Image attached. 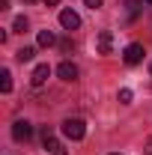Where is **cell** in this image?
I'll return each mask as SVG.
<instances>
[{
	"label": "cell",
	"mask_w": 152,
	"mask_h": 155,
	"mask_svg": "<svg viewBox=\"0 0 152 155\" xmlns=\"http://www.w3.org/2000/svg\"><path fill=\"white\" fill-rule=\"evenodd\" d=\"M125 6H128V21H134L140 12V0H125Z\"/></svg>",
	"instance_id": "obj_12"
},
{
	"label": "cell",
	"mask_w": 152,
	"mask_h": 155,
	"mask_svg": "<svg viewBox=\"0 0 152 155\" xmlns=\"http://www.w3.org/2000/svg\"><path fill=\"white\" fill-rule=\"evenodd\" d=\"M57 75L63 78V81H78V66H75V63H60Z\"/></svg>",
	"instance_id": "obj_7"
},
{
	"label": "cell",
	"mask_w": 152,
	"mask_h": 155,
	"mask_svg": "<svg viewBox=\"0 0 152 155\" xmlns=\"http://www.w3.org/2000/svg\"><path fill=\"white\" fill-rule=\"evenodd\" d=\"M146 155H152V137L146 140Z\"/></svg>",
	"instance_id": "obj_16"
},
{
	"label": "cell",
	"mask_w": 152,
	"mask_h": 155,
	"mask_svg": "<svg viewBox=\"0 0 152 155\" xmlns=\"http://www.w3.org/2000/svg\"><path fill=\"white\" fill-rule=\"evenodd\" d=\"M24 3H36V0H24Z\"/></svg>",
	"instance_id": "obj_18"
},
{
	"label": "cell",
	"mask_w": 152,
	"mask_h": 155,
	"mask_svg": "<svg viewBox=\"0 0 152 155\" xmlns=\"http://www.w3.org/2000/svg\"><path fill=\"white\" fill-rule=\"evenodd\" d=\"M42 140H45V149H48L51 155H69V152H66V146L54 137V131H51V128H42Z\"/></svg>",
	"instance_id": "obj_2"
},
{
	"label": "cell",
	"mask_w": 152,
	"mask_h": 155,
	"mask_svg": "<svg viewBox=\"0 0 152 155\" xmlns=\"http://www.w3.org/2000/svg\"><path fill=\"white\" fill-rule=\"evenodd\" d=\"M0 90H3V93H9V90H12V75H9V69H3V72H0Z\"/></svg>",
	"instance_id": "obj_11"
},
{
	"label": "cell",
	"mask_w": 152,
	"mask_h": 155,
	"mask_svg": "<svg viewBox=\"0 0 152 155\" xmlns=\"http://www.w3.org/2000/svg\"><path fill=\"white\" fill-rule=\"evenodd\" d=\"M33 54H36V48H30V45H24L21 51H15V57H18V63H30V60H33Z\"/></svg>",
	"instance_id": "obj_10"
},
{
	"label": "cell",
	"mask_w": 152,
	"mask_h": 155,
	"mask_svg": "<svg viewBox=\"0 0 152 155\" xmlns=\"http://www.w3.org/2000/svg\"><path fill=\"white\" fill-rule=\"evenodd\" d=\"M149 72H152V63H149Z\"/></svg>",
	"instance_id": "obj_19"
},
{
	"label": "cell",
	"mask_w": 152,
	"mask_h": 155,
	"mask_svg": "<svg viewBox=\"0 0 152 155\" xmlns=\"http://www.w3.org/2000/svg\"><path fill=\"white\" fill-rule=\"evenodd\" d=\"M48 75H51V66H48V63H39L36 69H33V75H30V84H33V87H42V84L48 81Z\"/></svg>",
	"instance_id": "obj_6"
},
{
	"label": "cell",
	"mask_w": 152,
	"mask_h": 155,
	"mask_svg": "<svg viewBox=\"0 0 152 155\" xmlns=\"http://www.w3.org/2000/svg\"><path fill=\"white\" fill-rule=\"evenodd\" d=\"M36 42H39V45H42V48H51V45H57V36H54L51 30H42Z\"/></svg>",
	"instance_id": "obj_9"
},
{
	"label": "cell",
	"mask_w": 152,
	"mask_h": 155,
	"mask_svg": "<svg viewBox=\"0 0 152 155\" xmlns=\"http://www.w3.org/2000/svg\"><path fill=\"white\" fill-rule=\"evenodd\" d=\"M143 54H146V51H143V45H137V42H131V45L125 48V54H122V60H125L128 66H137V63L143 60Z\"/></svg>",
	"instance_id": "obj_4"
},
{
	"label": "cell",
	"mask_w": 152,
	"mask_h": 155,
	"mask_svg": "<svg viewBox=\"0 0 152 155\" xmlns=\"http://www.w3.org/2000/svg\"><path fill=\"white\" fill-rule=\"evenodd\" d=\"M12 27H15V33H27V27H30V24H27V18H24V15H18Z\"/></svg>",
	"instance_id": "obj_13"
},
{
	"label": "cell",
	"mask_w": 152,
	"mask_h": 155,
	"mask_svg": "<svg viewBox=\"0 0 152 155\" xmlns=\"http://www.w3.org/2000/svg\"><path fill=\"white\" fill-rule=\"evenodd\" d=\"M42 3H45V6H57L60 0H42Z\"/></svg>",
	"instance_id": "obj_17"
},
{
	"label": "cell",
	"mask_w": 152,
	"mask_h": 155,
	"mask_svg": "<svg viewBox=\"0 0 152 155\" xmlns=\"http://www.w3.org/2000/svg\"><path fill=\"white\" fill-rule=\"evenodd\" d=\"M131 98H134L131 90H119V101H122V104H131Z\"/></svg>",
	"instance_id": "obj_14"
},
{
	"label": "cell",
	"mask_w": 152,
	"mask_h": 155,
	"mask_svg": "<svg viewBox=\"0 0 152 155\" xmlns=\"http://www.w3.org/2000/svg\"><path fill=\"white\" fill-rule=\"evenodd\" d=\"M114 155H119V152H114Z\"/></svg>",
	"instance_id": "obj_21"
},
{
	"label": "cell",
	"mask_w": 152,
	"mask_h": 155,
	"mask_svg": "<svg viewBox=\"0 0 152 155\" xmlns=\"http://www.w3.org/2000/svg\"><path fill=\"white\" fill-rule=\"evenodd\" d=\"M12 137H15L18 143H24V140H30V137H33V125H30L27 119H18V122L12 125Z\"/></svg>",
	"instance_id": "obj_3"
},
{
	"label": "cell",
	"mask_w": 152,
	"mask_h": 155,
	"mask_svg": "<svg viewBox=\"0 0 152 155\" xmlns=\"http://www.w3.org/2000/svg\"><path fill=\"white\" fill-rule=\"evenodd\" d=\"M60 24H63L66 30H78V27H81V15H78L75 9H63V12H60Z\"/></svg>",
	"instance_id": "obj_5"
},
{
	"label": "cell",
	"mask_w": 152,
	"mask_h": 155,
	"mask_svg": "<svg viewBox=\"0 0 152 155\" xmlns=\"http://www.w3.org/2000/svg\"><path fill=\"white\" fill-rule=\"evenodd\" d=\"M146 3H152V0H146Z\"/></svg>",
	"instance_id": "obj_20"
},
{
	"label": "cell",
	"mask_w": 152,
	"mask_h": 155,
	"mask_svg": "<svg viewBox=\"0 0 152 155\" xmlns=\"http://www.w3.org/2000/svg\"><path fill=\"white\" fill-rule=\"evenodd\" d=\"M84 3H87L90 9H101V0H84Z\"/></svg>",
	"instance_id": "obj_15"
},
{
	"label": "cell",
	"mask_w": 152,
	"mask_h": 155,
	"mask_svg": "<svg viewBox=\"0 0 152 155\" xmlns=\"http://www.w3.org/2000/svg\"><path fill=\"white\" fill-rule=\"evenodd\" d=\"M63 134L69 137V140H84V134H87L84 119H66L63 122Z\"/></svg>",
	"instance_id": "obj_1"
},
{
	"label": "cell",
	"mask_w": 152,
	"mask_h": 155,
	"mask_svg": "<svg viewBox=\"0 0 152 155\" xmlns=\"http://www.w3.org/2000/svg\"><path fill=\"white\" fill-rule=\"evenodd\" d=\"M111 45H114L111 30H101V33H98V54H111Z\"/></svg>",
	"instance_id": "obj_8"
}]
</instances>
